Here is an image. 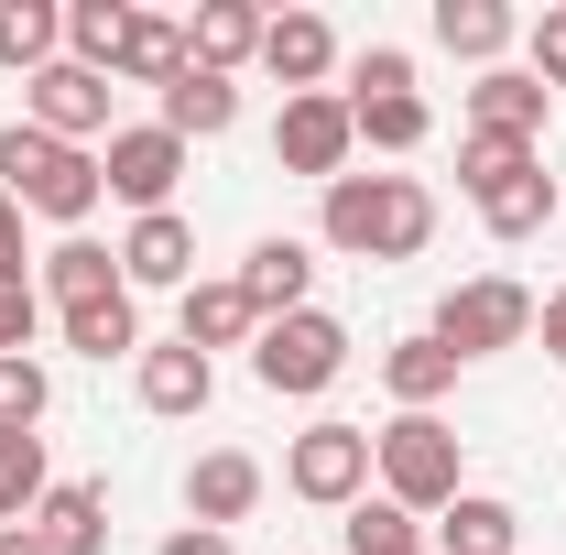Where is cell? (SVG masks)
<instances>
[{
    "label": "cell",
    "instance_id": "6da1fadb",
    "mask_svg": "<svg viewBox=\"0 0 566 555\" xmlns=\"http://www.w3.org/2000/svg\"><path fill=\"white\" fill-rule=\"evenodd\" d=\"M436 240V197L415 175H338L327 186V251L349 262H415Z\"/></svg>",
    "mask_w": 566,
    "mask_h": 555
},
{
    "label": "cell",
    "instance_id": "d6a6232c",
    "mask_svg": "<svg viewBox=\"0 0 566 555\" xmlns=\"http://www.w3.org/2000/svg\"><path fill=\"white\" fill-rule=\"evenodd\" d=\"M44 404H55V381H44L33 359H0V425H22V436H33V425H44Z\"/></svg>",
    "mask_w": 566,
    "mask_h": 555
},
{
    "label": "cell",
    "instance_id": "f546056e",
    "mask_svg": "<svg viewBox=\"0 0 566 555\" xmlns=\"http://www.w3.org/2000/svg\"><path fill=\"white\" fill-rule=\"evenodd\" d=\"M22 512H44V436L0 425V523H22Z\"/></svg>",
    "mask_w": 566,
    "mask_h": 555
},
{
    "label": "cell",
    "instance_id": "e575fe53",
    "mask_svg": "<svg viewBox=\"0 0 566 555\" xmlns=\"http://www.w3.org/2000/svg\"><path fill=\"white\" fill-rule=\"evenodd\" d=\"M534 76H545V98L566 87V0L545 11V22H534Z\"/></svg>",
    "mask_w": 566,
    "mask_h": 555
},
{
    "label": "cell",
    "instance_id": "d6986e66",
    "mask_svg": "<svg viewBox=\"0 0 566 555\" xmlns=\"http://www.w3.org/2000/svg\"><path fill=\"white\" fill-rule=\"evenodd\" d=\"M436 534H447V555H512L523 545V512L491 501V490H458V501L436 512Z\"/></svg>",
    "mask_w": 566,
    "mask_h": 555
},
{
    "label": "cell",
    "instance_id": "3957f363",
    "mask_svg": "<svg viewBox=\"0 0 566 555\" xmlns=\"http://www.w3.org/2000/svg\"><path fill=\"white\" fill-rule=\"evenodd\" d=\"M370 480H381V501H403V512H447L458 501V425L436 415H392L381 436H370Z\"/></svg>",
    "mask_w": 566,
    "mask_h": 555
},
{
    "label": "cell",
    "instance_id": "1f68e13d",
    "mask_svg": "<svg viewBox=\"0 0 566 555\" xmlns=\"http://www.w3.org/2000/svg\"><path fill=\"white\" fill-rule=\"evenodd\" d=\"M349 555H424V523L403 501H359L349 512Z\"/></svg>",
    "mask_w": 566,
    "mask_h": 555
},
{
    "label": "cell",
    "instance_id": "9a60e30c",
    "mask_svg": "<svg viewBox=\"0 0 566 555\" xmlns=\"http://www.w3.org/2000/svg\"><path fill=\"white\" fill-rule=\"evenodd\" d=\"M240 55H262V11H251V0H197V22H186V66L229 76Z\"/></svg>",
    "mask_w": 566,
    "mask_h": 555
},
{
    "label": "cell",
    "instance_id": "52a82bcc",
    "mask_svg": "<svg viewBox=\"0 0 566 555\" xmlns=\"http://www.w3.org/2000/svg\"><path fill=\"white\" fill-rule=\"evenodd\" d=\"M175 175H186V142L164 132V121H142V132H109V153H98V186H109V197H132L142 218L175 208Z\"/></svg>",
    "mask_w": 566,
    "mask_h": 555
},
{
    "label": "cell",
    "instance_id": "8992f818",
    "mask_svg": "<svg viewBox=\"0 0 566 555\" xmlns=\"http://www.w3.org/2000/svg\"><path fill=\"white\" fill-rule=\"evenodd\" d=\"M523 338H534V294H523V283H501V273L458 283V294L436 305V348H458V370H469V359H491V348H523Z\"/></svg>",
    "mask_w": 566,
    "mask_h": 555
},
{
    "label": "cell",
    "instance_id": "5bb4252c",
    "mask_svg": "<svg viewBox=\"0 0 566 555\" xmlns=\"http://www.w3.org/2000/svg\"><path fill=\"white\" fill-rule=\"evenodd\" d=\"M120 283H197V229L164 208V218H132L120 240Z\"/></svg>",
    "mask_w": 566,
    "mask_h": 555
},
{
    "label": "cell",
    "instance_id": "4316f807",
    "mask_svg": "<svg viewBox=\"0 0 566 555\" xmlns=\"http://www.w3.org/2000/svg\"><path fill=\"white\" fill-rule=\"evenodd\" d=\"M66 348H76V359H132V348H142V305H132V294L66 305Z\"/></svg>",
    "mask_w": 566,
    "mask_h": 555
},
{
    "label": "cell",
    "instance_id": "5b68a950",
    "mask_svg": "<svg viewBox=\"0 0 566 555\" xmlns=\"http://www.w3.org/2000/svg\"><path fill=\"white\" fill-rule=\"evenodd\" d=\"M283 490L316 512H359L370 501V425H305L283 458Z\"/></svg>",
    "mask_w": 566,
    "mask_h": 555
},
{
    "label": "cell",
    "instance_id": "74e56055",
    "mask_svg": "<svg viewBox=\"0 0 566 555\" xmlns=\"http://www.w3.org/2000/svg\"><path fill=\"white\" fill-rule=\"evenodd\" d=\"M153 555H229V534H208V523H186V534H164Z\"/></svg>",
    "mask_w": 566,
    "mask_h": 555
},
{
    "label": "cell",
    "instance_id": "30bf717a",
    "mask_svg": "<svg viewBox=\"0 0 566 555\" xmlns=\"http://www.w3.org/2000/svg\"><path fill=\"white\" fill-rule=\"evenodd\" d=\"M545 121H556V98H545V76H534V66H480V87H469V132L545 142Z\"/></svg>",
    "mask_w": 566,
    "mask_h": 555
},
{
    "label": "cell",
    "instance_id": "484cf974",
    "mask_svg": "<svg viewBox=\"0 0 566 555\" xmlns=\"http://www.w3.org/2000/svg\"><path fill=\"white\" fill-rule=\"evenodd\" d=\"M55 44H66V11L55 0H0V66L11 76H44Z\"/></svg>",
    "mask_w": 566,
    "mask_h": 555
},
{
    "label": "cell",
    "instance_id": "cb8c5ba5",
    "mask_svg": "<svg viewBox=\"0 0 566 555\" xmlns=\"http://www.w3.org/2000/svg\"><path fill=\"white\" fill-rule=\"evenodd\" d=\"M469 208H480V229H491V240H534V229L556 218V186H545V164H534V175H501V186H480Z\"/></svg>",
    "mask_w": 566,
    "mask_h": 555
},
{
    "label": "cell",
    "instance_id": "f35d334b",
    "mask_svg": "<svg viewBox=\"0 0 566 555\" xmlns=\"http://www.w3.org/2000/svg\"><path fill=\"white\" fill-rule=\"evenodd\" d=\"M534 327H545V348H556V370H566V294H545V305H534Z\"/></svg>",
    "mask_w": 566,
    "mask_h": 555
},
{
    "label": "cell",
    "instance_id": "ab89813d",
    "mask_svg": "<svg viewBox=\"0 0 566 555\" xmlns=\"http://www.w3.org/2000/svg\"><path fill=\"white\" fill-rule=\"evenodd\" d=\"M0 555H55V545H44L33 523H11V534H0Z\"/></svg>",
    "mask_w": 566,
    "mask_h": 555
},
{
    "label": "cell",
    "instance_id": "7c38bea8",
    "mask_svg": "<svg viewBox=\"0 0 566 555\" xmlns=\"http://www.w3.org/2000/svg\"><path fill=\"white\" fill-rule=\"evenodd\" d=\"M240 294H251V305H262V327H273V316H305V283H316V251H305V240H262V251H251V262H240Z\"/></svg>",
    "mask_w": 566,
    "mask_h": 555
},
{
    "label": "cell",
    "instance_id": "ac0fdd59",
    "mask_svg": "<svg viewBox=\"0 0 566 555\" xmlns=\"http://www.w3.org/2000/svg\"><path fill=\"white\" fill-rule=\"evenodd\" d=\"M208 392H218V370L186 338H175V348H142V415H208Z\"/></svg>",
    "mask_w": 566,
    "mask_h": 555
},
{
    "label": "cell",
    "instance_id": "44dd1931",
    "mask_svg": "<svg viewBox=\"0 0 566 555\" xmlns=\"http://www.w3.org/2000/svg\"><path fill=\"white\" fill-rule=\"evenodd\" d=\"M33 534H44L55 555H98V545H109V490H87V480L44 490V512H33Z\"/></svg>",
    "mask_w": 566,
    "mask_h": 555
},
{
    "label": "cell",
    "instance_id": "8fae6325",
    "mask_svg": "<svg viewBox=\"0 0 566 555\" xmlns=\"http://www.w3.org/2000/svg\"><path fill=\"white\" fill-rule=\"evenodd\" d=\"M251 501H262V458H240V447H208V458L186 469V512H197L208 534H229Z\"/></svg>",
    "mask_w": 566,
    "mask_h": 555
},
{
    "label": "cell",
    "instance_id": "ffe728a7",
    "mask_svg": "<svg viewBox=\"0 0 566 555\" xmlns=\"http://www.w3.org/2000/svg\"><path fill=\"white\" fill-rule=\"evenodd\" d=\"M229 121H240V87H229V76L186 66L175 87H164V132H175V142H218Z\"/></svg>",
    "mask_w": 566,
    "mask_h": 555
},
{
    "label": "cell",
    "instance_id": "e0dca14e",
    "mask_svg": "<svg viewBox=\"0 0 566 555\" xmlns=\"http://www.w3.org/2000/svg\"><path fill=\"white\" fill-rule=\"evenodd\" d=\"M262 338V305L240 294V283H186V348L208 359V348H251Z\"/></svg>",
    "mask_w": 566,
    "mask_h": 555
},
{
    "label": "cell",
    "instance_id": "f1b7e54d",
    "mask_svg": "<svg viewBox=\"0 0 566 555\" xmlns=\"http://www.w3.org/2000/svg\"><path fill=\"white\" fill-rule=\"evenodd\" d=\"M120 33H132V0H66V66H120Z\"/></svg>",
    "mask_w": 566,
    "mask_h": 555
},
{
    "label": "cell",
    "instance_id": "8d00e7d4",
    "mask_svg": "<svg viewBox=\"0 0 566 555\" xmlns=\"http://www.w3.org/2000/svg\"><path fill=\"white\" fill-rule=\"evenodd\" d=\"M0 283H33V251H22V208L0 197Z\"/></svg>",
    "mask_w": 566,
    "mask_h": 555
},
{
    "label": "cell",
    "instance_id": "d4e9b609",
    "mask_svg": "<svg viewBox=\"0 0 566 555\" xmlns=\"http://www.w3.org/2000/svg\"><path fill=\"white\" fill-rule=\"evenodd\" d=\"M44 294H55V305H98V294H132V283H120V251L55 240V251H44Z\"/></svg>",
    "mask_w": 566,
    "mask_h": 555
},
{
    "label": "cell",
    "instance_id": "603a6c76",
    "mask_svg": "<svg viewBox=\"0 0 566 555\" xmlns=\"http://www.w3.org/2000/svg\"><path fill=\"white\" fill-rule=\"evenodd\" d=\"M349 132L370 142V153H415L436 121H424V98H415V87H349Z\"/></svg>",
    "mask_w": 566,
    "mask_h": 555
},
{
    "label": "cell",
    "instance_id": "4dcf8cb0",
    "mask_svg": "<svg viewBox=\"0 0 566 555\" xmlns=\"http://www.w3.org/2000/svg\"><path fill=\"white\" fill-rule=\"evenodd\" d=\"M545 164V142H501V132H469L458 142V186L480 197V186H501V175H534Z\"/></svg>",
    "mask_w": 566,
    "mask_h": 555
},
{
    "label": "cell",
    "instance_id": "836d02e7",
    "mask_svg": "<svg viewBox=\"0 0 566 555\" xmlns=\"http://www.w3.org/2000/svg\"><path fill=\"white\" fill-rule=\"evenodd\" d=\"M33 327H44V294H33V283H0V359H22Z\"/></svg>",
    "mask_w": 566,
    "mask_h": 555
},
{
    "label": "cell",
    "instance_id": "4fadbf2b",
    "mask_svg": "<svg viewBox=\"0 0 566 555\" xmlns=\"http://www.w3.org/2000/svg\"><path fill=\"white\" fill-rule=\"evenodd\" d=\"M262 66H273L294 98H316V76L338 66V33H327L316 11H283V22H262Z\"/></svg>",
    "mask_w": 566,
    "mask_h": 555
},
{
    "label": "cell",
    "instance_id": "277c9868",
    "mask_svg": "<svg viewBox=\"0 0 566 555\" xmlns=\"http://www.w3.org/2000/svg\"><path fill=\"white\" fill-rule=\"evenodd\" d=\"M338 370H349V327L316 316V305H305V316H273V327L251 338V381H262V392H327Z\"/></svg>",
    "mask_w": 566,
    "mask_h": 555
},
{
    "label": "cell",
    "instance_id": "ba28073f",
    "mask_svg": "<svg viewBox=\"0 0 566 555\" xmlns=\"http://www.w3.org/2000/svg\"><path fill=\"white\" fill-rule=\"evenodd\" d=\"M22 109H33V132H55V142H76V153H87V142L109 132V76L55 55L44 76H22Z\"/></svg>",
    "mask_w": 566,
    "mask_h": 555
},
{
    "label": "cell",
    "instance_id": "9c48e42d",
    "mask_svg": "<svg viewBox=\"0 0 566 555\" xmlns=\"http://www.w3.org/2000/svg\"><path fill=\"white\" fill-rule=\"evenodd\" d=\"M349 98H283V121H273V164H294V175H316V186H338V164H349Z\"/></svg>",
    "mask_w": 566,
    "mask_h": 555
},
{
    "label": "cell",
    "instance_id": "d590c367",
    "mask_svg": "<svg viewBox=\"0 0 566 555\" xmlns=\"http://www.w3.org/2000/svg\"><path fill=\"white\" fill-rule=\"evenodd\" d=\"M359 87H415V55H403V44H370V55H359Z\"/></svg>",
    "mask_w": 566,
    "mask_h": 555
},
{
    "label": "cell",
    "instance_id": "7402d4cb",
    "mask_svg": "<svg viewBox=\"0 0 566 555\" xmlns=\"http://www.w3.org/2000/svg\"><path fill=\"white\" fill-rule=\"evenodd\" d=\"M120 87H175L186 76V22H164V11H132V33H120Z\"/></svg>",
    "mask_w": 566,
    "mask_h": 555
},
{
    "label": "cell",
    "instance_id": "7a4b0ae2",
    "mask_svg": "<svg viewBox=\"0 0 566 555\" xmlns=\"http://www.w3.org/2000/svg\"><path fill=\"white\" fill-rule=\"evenodd\" d=\"M0 197H11V208H33V218H55V229H76L109 186H98V153H76V142L11 121V132H0Z\"/></svg>",
    "mask_w": 566,
    "mask_h": 555
},
{
    "label": "cell",
    "instance_id": "2e32d148",
    "mask_svg": "<svg viewBox=\"0 0 566 555\" xmlns=\"http://www.w3.org/2000/svg\"><path fill=\"white\" fill-rule=\"evenodd\" d=\"M381 381H392L403 415H436V392H458V348H436V327L424 338H392L381 348Z\"/></svg>",
    "mask_w": 566,
    "mask_h": 555
},
{
    "label": "cell",
    "instance_id": "83f0119b",
    "mask_svg": "<svg viewBox=\"0 0 566 555\" xmlns=\"http://www.w3.org/2000/svg\"><path fill=\"white\" fill-rule=\"evenodd\" d=\"M512 33H523V22H512L501 0H436V44H447V55H469V66H491Z\"/></svg>",
    "mask_w": 566,
    "mask_h": 555
}]
</instances>
